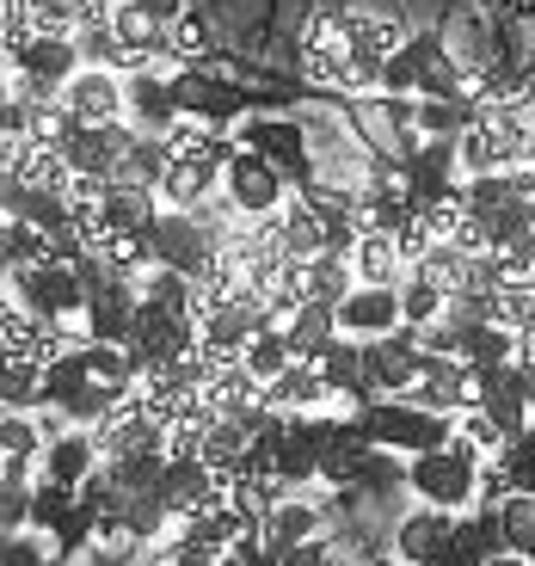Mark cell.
<instances>
[{
    "mask_svg": "<svg viewBox=\"0 0 535 566\" xmlns=\"http://www.w3.org/2000/svg\"><path fill=\"white\" fill-rule=\"evenodd\" d=\"M499 462H505V474H511V486H517V493H535V443H511L505 455H499Z\"/></svg>",
    "mask_w": 535,
    "mask_h": 566,
    "instance_id": "obj_45",
    "label": "cell"
},
{
    "mask_svg": "<svg viewBox=\"0 0 535 566\" xmlns=\"http://www.w3.org/2000/svg\"><path fill=\"white\" fill-rule=\"evenodd\" d=\"M308 290L321 302H345L357 290V265H352V253H338V247H326V253H314L308 259Z\"/></svg>",
    "mask_w": 535,
    "mask_h": 566,
    "instance_id": "obj_29",
    "label": "cell"
},
{
    "mask_svg": "<svg viewBox=\"0 0 535 566\" xmlns=\"http://www.w3.org/2000/svg\"><path fill=\"white\" fill-rule=\"evenodd\" d=\"M265 228H271V241H277L290 259L326 253V222H321V210H314L308 198H290L277 216H265Z\"/></svg>",
    "mask_w": 535,
    "mask_h": 566,
    "instance_id": "obj_13",
    "label": "cell"
},
{
    "mask_svg": "<svg viewBox=\"0 0 535 566\" xmlns=\"http://www.w3.org/2000/svg\"><path fill=\"white\" fill-rule=\"evenodd\" d=\"M74 43H81L86 69H129V56H124V43H117L112 25H81V31H74Z\"/></svg>",
    "mask_w": 535,
    "mask_h": 566,
    "instance_id": "obj_38",
    "label": "cell"
},
{
    "mask_svg": "<svg viewBox=\"0 0 535 566\" xmlns=\"http://www.w3.org/2000/svg\"><path fill=\"white\" fill-rule=\"evenodd\" d=\"M129 7H141V13L160 19V25H172V19L185 13V0H129Z\"/></svg>",
    "mask_w": 535,
    "mask_h": 566,
    "instance_id": "obj_47",
    "label": "cell"
},
{
    "mask_svg": "<svg viewBox=\"0 0 535 566\" xmlns=\"http://www.w3.org/2000/svg\"><path fill=\"white\" fill-rule=\"evenodd\" d=\"M412 271H419V277H431L437 290H450V296H462V290H468V277H474V259H468L455 241H437V247H431V253H424Z\"/></svg>",
    "mask_w": 535,
    "mask_h": 566,
    "instance_id": "obj_31",
    "label": "cell"
},
{
    "mask_svg": "<svg viewBox=\"0 0 535 566\" xmlns=\"http://www.w3.org/2000/svg\"><path fill=\"white\" fill-rule=\"evenodd\" d=\"M240 364L253 369L259 382H277L283 369L296 364V345H290V326H259V333H253V345L240 352Z\"/></svg>",
    "mask_w": 535,
    "mask_h": 566,
    "instance_id": "obj_23",
    "label": "cell"
},
{
    "mask_svg": "<svg viewBox=\"0 0 535 566\" xmlns=\"http://www.w3.org/2000/svg\"><path fill=\"white\" fill-rule=\"evenodd\" d=\"M462 62L450 56V50H443V56L431 62V69H424V81H419V99H455V93H462Z\"/></svg>",
    "mask_w": 535,
    "mask_h": 566,
    "instance_id": "obj_41",
    "label": "cell"
},
{
    "mask_svg": "<svg viewBox=\"0 0 535 566\" xmlns=\"http://www.w3.org/2000/svg\"><path fill=\"white\" fill-rule=\"evenodd\" d=\"M265 407L271 412H283V419H296V412H321V407H338V395H333V382L321 376V364H290L277 376V382H265Z\"/></svg>",
    "mask_w": 535,
    "mask_h": 566,
    "instance_id": "obj_11",
    "label": "cell"
},
{
    "mask_svg": "<svg viewBox=\"0 0 535 566\" xmlns=\"http://www.w3.org/2000/svg\"><path fill=\"white\" fill-rule=\"evenodd\" d=\"M210 481H216V468L203 462V455H185V462H167V474H160L155 499L172 511V524H179V517H191V511L203 505V493H210Z\"/></svg>",
    "mask_w": 535,
    "mask_h": 566,
    "instance_id": "obj_17",
    "label": "cell"
},
{
    "mask_svg": "<svg viewBox=\"0 0 535 566\" xmlns=\"http://www.w3.org/2000/svg\"><path fill=\"white\" fill-rule=\"evenodd\" d=\"M474 105L462 99H419V117H412V129H419V142H455L468 124H474Z\"/></svg>",
    "mask_w": 535,
    "mask_h": 566,
    "instance_id": "obj_28",
    "label": "cell"
},
{
    "mask_svg": "<svg viewBox=\"0 0 535 566\" xmlns=\"http://www.w3.org/2000/svg\"><path fill=\"white\" fill-rule=\"evenodd\" d=\"M517 345H523V333H517V326H505V321H486V326H468V333H455V352H462L468 364H480V369L517 364Z\"/></svg>",
    "mask_w": 535,
    "mask_h": 566,
    "instance_id": "obj_20",
    "label": "cell"
},
{
    "mask_svg": "<svg viewBox=\"0 0 535 566\" xmlns=\"http://www.w3.org/2000/svg\"><path fill=\"white\" fill-rule=\"evenodd\" d=\"M455 431H462V438L474 443V450L486 455V462H499V455H505L511 443H517V438L505 431V424L493 419V412H462V419H455Z\"/></svg>",
    "mask_w": 535,
    "mask_h": 566,
    "instance_id": "obj_37",
    "label": "cell"
},
{
    "mask_svg": "<svg viewBox=\"0 0 535 566\" xmlns=\"http://www.w3.org/2000/svg\"><path fill=\"white\" fill-rule=\"evenodd\" d=\"M148 234H155V265L198 271L203 259L216 253V241H210V228H203V216H198V210H160Z\"/></svg>",
    "mask_w": 535,
    "mask_h": 566,
    "instance_id": "obj_9",
    "label": "cell"
},
{
    "mask_svg": "<svg viewBox=\"0 0 535 566\" xmlns=\"http://www.w3.org/2000/svg\"><path fill=\"white\" fill-rule=\"evenodd\" d=\"M0 400H7V412L43 407V364L38 357H7V369H0Z\"/></svg>",
    "mask_w": 535,
    "mask_h": 566,
    "instance_id": "obj_26",
    "label": "cell"
},
{
    "mask_svg": "<svg viewBox=\"0 0 535 566\" xmlns=\"http://www.w3.org/2000/svg\"><path fill=\"white\" fill-rule=\"evenodd\" d=\"M210 25H203V19L198 13H179V19H172V25H167V56L172 62H203V56H210Z\"/></svg>",
    "mask_w": 535,
    "mask_h": 566,
    "instance_id": "obj_35",
    "label": "cell"
},
{
    "mask_svg": "<svg viewBox=\"0 0 535 566\" xmlns=\"http://www.w3.org/2000/svg\"><path fill=\"white\" fill-rule=\"evenodd\" d=\"M136 566H148V560H136Z\"/></svg>",
    "mask_w": 535,
    "mask_h": 566,
    "instance_id": "obj_51",
    "label": "cell"
},
{
    "mask_svg": "<svg viewBox=\"0 0 535 566\" xmlns=\"http://www.w3.org/2000/svg\"><path fill=\"white\" fill-rule=\"evenodd\" d=\"M0 253H7V271H25V265H43V259H62L56 253V234H43V228L25 222V216H7V241H0Z\"/></svg>",
    "mask_w": 535,
    "mask_h": 566,
    "instance_id": "obj_24",
    "label": "cell"
},
{
    "mask_svg": "<svg viewBox=\"0 0 535 566\" xmlns=\"http://www.w3.org/2000/svg\"><path fill=\"white\" fill-rule=\"evenodd\" d=\"M31 493L38 486H0V524H7V536L31 530Z\"/></svg>",
    "mask_w": 535,
    "mask_h": 566,
    "instance_id": "obj_43",
    "label": "cell"
},
{
    "mask_svg": "<svg viewBox=\"0 0 535 566\" xmlns=\"http://www.w3.org/2000/svg\"><path fill=\"white\" fill-rule=\"evenodd\" d=\"M376 566H412V560H407V554H395V548H381V554H376Z\"/></svg>",
    "mask_w": 535,
    "mask_h": 566,
    "instance_id": "obj_49",
    "label": "cell"
},
{
    "mask_svg": "<svg viewBox=\"0 0 535 566\" xmlns=\"http://www.w3.org/2000/svg\"><path fill=\"white\" fill-rule=\"evenodd\" d=\"M62 105H69L81 124H124L129 99H124V69H81L62 86Z\"/></svg>",
    "mask_w": 535,
    "mask_h": 566,
    "instance_id": "obj_8",
    "label": "cell"
},
{
    "mask_svg": "<svg viewBox=\"0 0 535 566\" xmlns=\"http://www.w3.org/2000/svg\"><path fill=\"white\" fill-rule=\"evenodd\" d=\"M338 326L364 345L400 333V326H407V314H400V283H357L352 296L338 302Z\"/></svg>",
    "mask_w": 535,
    "mask_h": 566,
    "instance_id": "obj_5",
    "label": "cell"
},
{
    "mask_svg": "<svg viewBox=\"0 0 535 566\" xmlns=\"http://www.w3.org/2000/svg\"><path fill=\"white\" fill-rule=\"evenodd\" d=\"M112 31H117V43H124V56H129V62L167 56V25H160V19H148L141 7H129V0H117Z\"/></svg>",
    "mask_w": 535,
    "mask_h": 566,
    "instance_id": "obj_22",
    "label": "cell"
},
{
    "mask_svg": "<svg viewBox=\"0 0 535 566\" xmlns=\"http://www.w3.org/2000/svg\"><path fill=\"white\" fill-rule=\"evenodd\" d=\"M486 400H493V369L462 364V376H455V412H480Z\"/></svg>",
    "mask_w": 535,
    "mask_h": 566,
    "instance_id": "obj_42",
    "label": "cell"
},
{
    "mask_svg": "<svg viewBox=\"0 0 535 566\" xmlns=\"http://www.w3.org/2000/svg\"><path fill=\"white\" fill-rule=\"evenodd\" d=\"M167 462H172V455L155 443V450H124V455H112V462H105V474H112L124 493H155L160 474H167Z\"/></svg>",
    "mask_w": 535,
    "mask_h": 566,
    "instance_id": "obj_25",
    "label": "cell"
},
{
    "mask_svg": "<svg viewBox=\"0 0 535 566\" xmlns=\"http://www.w3.org/2000/svg\"><path fill=\"white\" fill-rule=\"evenodd\" d=\"M455 517H462V511L419 505V499H412V511H400V517H395V554H407L412 566H431L437 554L450 548V536H455Z\"/></svg>",
    "mask_w": 535,
    "mask_h": 566,
    "instance_id": "obj_10",
    "label": "cell"
},
{
    "mask_svg": "<svg viewBox=\"0 0 535 566\" xmlns=\"http://www.w3.org/2000/svg\"><path fill=\"white\" fill-rule=\"evenodd\" d=\"M486 566H535V560H529V554H511V548H505V554H493Z\"/></svg>",
    "mask_w": 535,
    "mask_h": 566,
    "instance_id": "obj_48",
    "label": "cell"
},
{
    "mask_svg": "<svg viewBox=\"0 0 535 566\" xmlns=\"http://www.w3.org/2000/svg\"><path fill=\"white\" fill-rule=\"evenodd\" d=\"M395 241H400V253H407V265H419V259H424V253H431V247H437V241H443V234H431V228H424V222H419V216H412V222H407V228H400Z\"/></svg>",
    "mask_w": 535,
    "mask_h": 566,
    "instance_id": "obj_46",
    "label": "cell"
},
{
    "mask_svg": "<svg viewBox=\"0 0 535 566\" xmlns=\"http://www.w3.org/2000/svg\"><path fill=\"white\" fill-rule=\"evenodd\" d=\"M62 560V542L50 530H19L7 536V566H56Z\"/></svg>",
    "mask_w": 535,
    "mask_h": 566,
    "instance_id": "obj_39",
    "label": "cell"
},
{
    "mask_svg": "<svg viewBox=\"0 0 535 566\" xmlns=\"http://www.w3.org/2000/svg\"><path fill=\"white\" fill-rule=\"evenodd\" d=\"M499 524H505L511 554H535V493H511L505 505H499Z\"/></svg>",
    "mask_w": 535,
    "mask_h": 566,
    "instance_id": "obj_34",
    "label": "cell"
},
{
    "mask_svg": "<svg viewBox=\"0 0 535 566\" xmlns=\"http://www.w3.org/2000/svg\"><path fill=\"white\" fill-rule=\"evenodd\" d=\"M283 326H290V345H296L302 364H321V352L345 333V326H338V302H321V296H308Z\"/></svg>",
    "mask_w": 535,
    "mask_h": 566,
    "instance_id": "obj_18",
    "label": "cell"
},
{
    "mask_svg": "<svg viewBox=\"0 0 535 566\" xmlns=\"http://www.w3.org/2000/svg\"><path fill=\"white\" fill-rule=\"evenodd\" d=\"M167 167H172L167 136H148V129H141V136L129 142V155H124V167H117V179H124V185H160V179H167Z\"/></svg>",
    "mask_w": 535,
    "mask_h": 566,
    "instance_id": "obj_27",
    "label": "cell"
},
{
    "mask_svg": "<svg viewBox=\"0 0 535 566\" xmlns=\"http://www.w3.org/2000/svg\"><path fill=\"white\" fill-rule=\"evenodd\" d=\"M302 50H321V56H352V19L345 13H314L302 31Z\"/></svg>",
    "mask_w": 535,
    "mask_h": 566,
    "instance_id": "obj_36",
    "label": "cell"
},
{
    "mask_svg": "<svg viewBox=\"0 0 535 566\" xmlns=\"http://www.w3.org/2000/svg\"><path fill=\"white\" fill-rule=\"evenodd\" d=\"M407 38H412L407 19H395V13H352V56H364V62L400 56Z\"/></svg>",
    "mask_w": 535,
    "mask_h": 566,
    "instance_id": "obj_19",
    "label": "cell"
},
{
    "mask_svg": "<svg viewBox=\"0 0 535 566\" xmlns=\"http://www.w3.org/2000/svg\"><path fill=\"white\" fill-rule=\"evenodd\" d=\"M455 148H462V172H511L523 160V136L499 112H480L474 124L455 136Z\"/></svg>",
    "mask_w": 535,
    "mask_h": 566,
    "instance_id": "obj_6",
    "label": "cell"
},
{
    "mask_svg": "<svg viewBox=\"0 0 535 566\" xmlns=\"http://www.w3.org/2000/svg\"><path fill=\"white\" fill-rule=\"evenodd\" d=\"M443 308H450V290H437L431 277L412 271V277L400 283V314H407L412 333H419V326H437V321H443Z\"/></svg>",
    "mask_w": 535,
    "mask_h": 566,
    "instance_id": "obj_32",
    "label": "cell"
},
{
    "mask_svg": "<svg viewBox=\"0 0 535 566\" xmlns=\"http://www.w3.org/2000/svg\"><path fill=\"white\" fill-rule=\"evenodd\" d=\"M486 228H493V253L499 247H517L535 234V198H523V191H511L499 210H486Z\"/></svg>",
    "mask_w": 535,
    "mask_h": 566,
    "instance_id": "obj_33",
    "label": "cell"
},
{
    "mask_svg": "<svg viewBox=\"0 0 535 566\" xmlns=\"http://www.w3.org/2000/svg\"><path fill=\"white\" fill-rule=\"evenodd\" d=\"M74 511H81V486H62L43 474L38 493H31V530H50V536H62V524H69Z\"/></svg>",
    "mask_w": 535,
    "mask_h": 566,
    "instance_id": "obj_30",
    "label": "cell"
},
{
    "mask_svg": "<svg viewBox=\"0 0 535 566\" xmlns=\"http://www.w3.org/2000/svg\"><path fill=\"white\" fill-rule=\"evenodd\" d=\"M240 142H246V148H259V155H271L283 172L308 167V136H302L296 117H253V124L240 129Z\"/></svg>",
    "mask_w": 535,
    "mask_h": 566,
    "instance_id": "obj_14",
    "label": "cell"
},
{
    "mask_svg": "<svg viewBox=\"0 0 535 566\" xmlns=\"http://www.w3.org/2000/svg\"><path fill=\"white\" fill-rule=\"evenodd\" d=\"M455 419H462V412H431L407 395H381L364 407L369 443H376V450H395V455H424V450H437V443H450Z\"/></svg>",
    "mask_w": 535,
    "mask_h": 566,
    "instance_id": "obj_2",
    "label": "cell"
},
{
    "mask_svg": "<svg viewBox=\"0 0 535 566\" xmlns=\"http://www.w3.org/2000/svg\"><path fill=\"white\" fill-rule=\"evenodd\" d=\"M283 566H338V542H333V536H326V530H321V536L296 542V548L283 554Z\"/></svg>",
    "mask_w": 535,
    "mask_h": 566,
    "instance_id": "obj_44",
    "label": "cell"
},
{
    "mask_svg": "<svg viewBox=\"0 0 535 566\" xmlns=\"http://www.w3.org/2000/svg\"><path fill=\"white\" fill-rule=\"evenodd\" d=\"M352 265H357V283H407L412 277V265H407L395 234H357Z\"/></svg>",
    "mask_w": 535,
    "mask_h": 566,
    "instance_id": "obj_21",
    "label": "cell"
},
{
    "mask_svg": "<svg viewBox=\"0 0 535 566\" xmlns=\"http://www.w3.org/2000/svg\"><path fill=\"white\" fill-rule=\"evenodd\" d=\"M117 400H124V395H112V388H99V382H86L74 400H62V412H69L74 424H86V431H99V424L117 412Z\"/></svg>",
    "mask_w": 535,
    "mask_h": 566,
    "instance_id": "obj_40",
    "label": "cell"
},
{
    "mask_svg": "<svg viewBox=\"0 0 535 566\" xmlns=\"http://www.w3.org/2000/svg\"><path fill=\"white\" fill-rule=\"evenodd\" d=\"M124 99H129V124L148 129V136H167L185 117L179 99H172V81L160 69H148V62H129L124 69Z\"/></svg>",
    "mask_w": 535,
    "mask_h": 566,
    "instance_id": "obj_7",
    "label": "cell"
},
{
    "mask_svg": "<svg viewBox=\"0 0 535 566\" xmlns=\"http://www.w3.org/2000/svg\"><path fill=\"white\" fill-rule=\"evenodd\" d=\"M480 474H486V455L455 431L450 443H437L424 455H407V493L419 505H443V511H474L480 505Z\"/></svg>",
    "mask_w": 535,
    "mask_h": 566,
    "instance_id": "obj_1",
    "label": "cell"
},
{
    "mask_svg": "<svg viewBox=\"0 0 535 566\" xmlns=\"http://www.w3.org/2000/svg\"><path fill=\"white\" fill-rule=\"evenodd\" d=\"M99 438L86 431V424H69L62 438H50V450H43V474L62 486H86L93 474H99Z\"/></svg>",
    "mask_w": 535,
    "mask_h": 566,
    "instance_id": "obj_12",
    "label": "cell"
},
{
    "mask_svg": "<svg viewBox=\"0 0 535 566\" xmlns=\"http://www.w3.org/2000/svg\"><path fill=\"white\" fill-rule=\"evenodd\" d=\"M529 560H535V554H529Z\"/></svg>",
    "mask_w": 535,
    "mask_h": 566,
    "instance_id": "obj_52",
    "label": "cell"
},
{
    "mask_svg": "<svg viewBox=\"0 0 535 566\" xmlns=\"http://www.w3.org/2000/svg\"><path fill=\"white\" fill-rule=\"evenodd\" d=\"M155 191H160V210H203L222 191V167H210V160H172Z\"/></svg>",
    "mask_w": 535,
    "mask_h": 566,
    "instance_id": "obj_15",
    "label": "cell"
},
{
    "mask_svg": "<svg viewBox=\"0 0 535 566\" xmlns=\"http://www.w3.org/2000/svg\"><path fill=\"white\" fill-rule=\"evenodd\" d=\"M326 530V511L314 505V499H296V493H283V505L271 511L265 524H259V536H265V548L271 554H290L296 542H308V536H321Z\"/></svg>",
    "mask_w": 535,
    "mask_h": 566,
    "instance_id": "obj_16",
    "label": "cell"
},
{
    "mask_svg": "<svg viewBox=\"0 0 535 566\" xmlns=\"http://www.w3.org/2000/svg\"><path fill=\"white\" fill-rule=\"evenodd\" d=\"M7 296H19L31 314H43V321H69L86 333V283L69 259H43V265L7 271Z\"/></svg>",
    "mask_w": 535,
    "mask_h": 566,
    "instance_id": "obj_3",
    "label": "cell"
},
{
    "mask_svg": "<svg viewBox=\"0 0 535 566\" xmlns=\"http://www.w3.org/2000/svg\"><path fill=\"white\" fill-rule=\"evenodd\" d=\"M523 443H535V419H529V431H523Z\"/></svg>",
    "mask_w": 535,
    "mask_h": 566,
    "instance_id": "obj_50",
    "label": "cell"
},
{
    "mask_svg": "<svg viewBox=\"0 0 535 566\" xmlns=\"http://www.w3.org/2000/svg\"><path fill=\"white\" fill-rule=\"evenodd\" d=\"M222 191H228V203H234L240 216H277L283 203H290V172H283L271 155H259V148L240 142L234 160H228V172H222Z\"/></svg>",
    "mask_w": 535,
    "mask_h": 566,
    "instance_id": "obj_4",
    "label": "cell"
}]
</instances>
